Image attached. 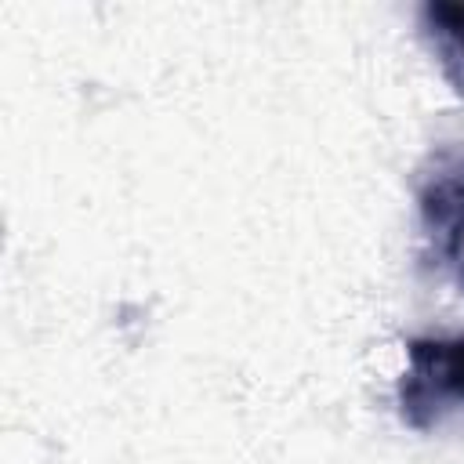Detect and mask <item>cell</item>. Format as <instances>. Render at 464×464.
<instances>
[{
	"label": "cell",
	"instance_id": "1",
	"mask_svg": "<svg viewBox=\"0 0 464 464\" xmlns=\"http://www.w3.org/2000/svg\"><path fill=\"white\" fill-rule=\"evenodd\" d=\"M446 402H464V337L413 341L410 370L402 373V413L428 424Z\"/></svg>",
	"mask_w": 464,
	"mask_h": 464
},
{
	"label": "cell",
	"instance_id": "2",
	"mask_svg": "<svg viewBox=\"0 0 464 464\" xmlns=\"http://www.w3.org/2000/svg\"><path fill=\"white\" fill-rule=\"evenodd\" d=\"M420 214L442 250L464 265V160L439 170L420 192Z\"/></svg>",
	"mask_w": 464,
	"mask_h": 464
},
{
	"label": "cell",
	"instance_id": "3",
	"mask_svg": "<svg viewBox=\"0 0 464 464\" xmlns=\"http://www.w3.org/2000/svg\"><path fill=\"white\" fill-rule=\"evenodd\" d=\"M428 18L439 40L446 44V54L464 65V4H431Z\"/></svg>",
	"mask_w": 464,
	"mask_h": 464
}]
</instances>
